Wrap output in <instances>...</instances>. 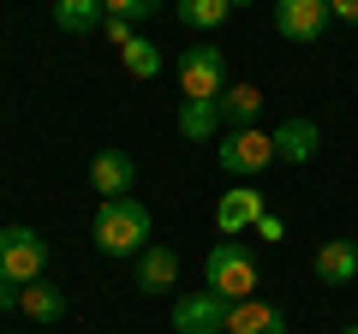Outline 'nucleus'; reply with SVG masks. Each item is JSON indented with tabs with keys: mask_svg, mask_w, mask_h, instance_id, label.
<instances>
[{
	"mask_svg": "<svg viewBox=\"0 0 358 334\" xmlns=\"http://www.w3.org/2000/svg\"><path fill=\"white\" fill-rule=\"evenodd\" d=\"M227 334H287V317L263 298H239L227 310Z\"/></svg>",
	"mask_w": 358,
	"mask_h": 334,
	"instance_id": "13",
	"label": "nucleus"
},
{
	"mask_svg": "<svg viewBox=\"0 0 358 334\" xmlns=\"http://www.w3.org/2000/svg\"><path fill=\"white\" fill-rule=\"evenodd\" d=\"M233 6H251V0H233Z\"/></svg>",
	"mask_w": 358,
	"mask_h": 334,
	"instance_id": "25",
	"label": "nucleus"
},
{
	"mask_svg": "<svg viewBox=\"0 0 358 334\" xmlns=\"http://www.w3.org/2000/svg\"><path fill=\"white\" fill-rule=\"evenodd\" d=\"M257 114H263V90H257V84H233V90H221V119H233V126H257Z\"/></svg>",
	"mask_w": 358,
	"mask_h": 334,
	"instance_id": "18",
	"label": "nucleus"
},
{
	"mask_svg": "<svg viewBox=\"0 0 358 334\" xmlns=\"http://www.w3.org/2000/svg\"><path fill=\"white\" fill-rule=\"evenodd\" d=\"M221 126V96H185L179 102V138L185 143H209Z\"/></svg>",
	"mask_w": 358,
	"mask_h": 334,
	"instance_id": "12",
	"label": "nucleus"
},
{
	"mask_svg": "<svg viewBox=\"0 0 358 334\" xmlns=\"http://www.w3.org/2000/svg\"><path fill=\"white\" fill-rule=\"evenodd\" d=\"M6 305H18V286L13 281H0V310H6Z\"/></svg>",
	"mask_w": 358,
	"mask_h": 334,
	"instance_id": "23",
	"label": "nucleus"
},
{
	"mask_svg": "<svg viewBox=\"0 0 358 334\" xmlns=\"http://www.w3.org/2000/svg\"><path fill=\"white\" fill-rule=\"evenodd\" d=\"M102 18H108L102 0H54V24H60L66 36H90Z\"/></svg>",
	"mask_w": 358,
	"mask_h": 334,
	"instance_id": "16",
	"label": "nucleus"
},
{
	"mask_svg": "<svg viewBox=\"0 0 358 334\" xmlns=\"http://www.w3.org/2000/svg\"><path fill=\"white\" fill-rule=\"evenodd\" d=\"M233 13V0H173V18L185 30H221Z\"/></svg>",
	"mask_w": 358,
	"mask_h": 334,
	"instance_id": "17",
	"label": "nucleus"
},
{
	"mask_svg": "<svg viewBox=\"0 0 358 334\" xmlns=\"http://www.w3.org/2000/svg\"><path fill=\"white\" fill-rule=\"evenodd\" d=\"M150 209L138 203V197H102V209H96V251L102 257H138V251H150Z\"/></svg>",
	"mask_w": 358,
	"mask_h": 334,
	"instance_id": "1",
	"label": "nucleus"
},
{
	"mask_svg": "<svg viewBox=\"0 0 358 334\" xmlns=\"http://www.w3.org/2000/svg\"><path fill=\"white\" fill-rule=\"evenodd\" d=\"M179 90L185 96H221L227 90V54L215 42H197V48L179 54Z\"/></svg>",
	"mask_w": 358,
	"mask_h": 334,
	"instance_id": "5",
	"label": "nucleus"
},
{
	"mask_svg": "<svg viewBox=\"0 0 358 334\" xmlns=\"http://www.w3.org/2000/svg\"><path fill=\"white\" fill-rule=\"evenodd\" d=\"M131 180H138V161H131L126 150H102L90 161V185L102 197H131Z\"/></svg>",
	"mask_w": 358,
	"mask_h": 334,
	"instance_id": "8",
	"label": "nucleus"
},
{
	"mask_svg": "<svg viewBox=\"0 0 358 334\" xmlns=\"http://www.w3.org/2000/svg\"><path fill=\"white\" fill-rule=\"evenodd\" d=\"M263 221V191H251V185H239V191H221V203H215V227L227 233H245V227H257Z\"/></svg>",
	"mask_w": 358,
	"mask_h": 334,
	"instance_id": "9",
	"label": "nucleus"
},
{
	"mask_svg": "<svg viewBox=\"0 0 358 334\" xmlns=\"http://www.w3.org/2000/svg\"><path fill=\"white\" fill-rule=\"evenodd\" d=\"M131 36H138V30H131V24H126V18H108V42H114V48H126V42H131Z\"/></svg>",
	"mask_w": 358,
	"mask_h": 334,
	"instance_id": "21",
	"label": "nucleus"
},
{
	"mask_svg": "<svg viewBox=\"0 0 358 334\" xmlns=\"http://www.w3.org/2000/svg\"><path fill=\"white\" fill-rule=\"evenodd\" d=\"M48 269V239L36 227H0V281L30 286Z\"/></svg>",
	"mask_w": 358,
	"mask_h": 334,
	"instance_id": "3",
	"label": "nucleus"
},
{
	"mask_svg": "<svg viewBox=\"0 0 358 334\" xmlns=\"http://www.w3.org/2000/svg\"><path fill=\"white\" fill-rule=\"evenodd\" d=\"M203 281H209V293H221V298H257V257L245 251L239 239H221V245H209V257H203Z\"/></svg>",
	"mask_w": 358,
	"mask_h": 334,
	"instance_id": "2",
	"label": "nucleus"
},
{
	"mask_svg": "<svg viewBox=\"0 0 358 334\" xmlns=\"http://www.w3.org/2000/svg\"><path fill=\"white\" fill-rule=\"evenodd\" d=\"M341 334H358V322H352V328H341Z\"/></svg>",
	"mask_w": 358,
	"mask_h": 334,
	"instance_id": "24",
	"label": "nucleus"
},
{
	"mask_svg": "<svg viewBox=\"0 0 358 334\" xmlns=\"http://www.w3.org/2000/svg\"><path fill=\"white\" fill-rule=\"evenodd\" d=\"M329 13L346 18V24H358V0H329Z\"/></svg>",
	"mask_w": 358,
	"mask_h": 334,
	"instance_id": "22",
	"label": "nucleus"
},
{
	"mask_svg": "<svg viewBox=\"0 0 358 334\" xmlns=\"http://www.w3.org/2000/svg\"><path fill=\"white\" fill-rule=\"evenodd\" d=\"M329 0H275V30L287 42H317L329 30Z\"/></svg>",
	"mask_w": 358,
	"mask_h": 334,
	"instance_id": "7",
	"label": "nucleus"
},
{
	"mask_svg": "<svg viewBox=\"0 0 358 334\" xmlns=\"http://www.w3.org/2000/svg\"><path fill=\"white\" fill-rule=\"evenodd\" d=\"M179 281V257L167 251V245H150V251H138V293H167V286Z\"/></svg>",
	"mask_w": 358,
	"mask_h": 334,
	"instance_id": "14",
	"label": "nucleus"
},
{
	"mask_svg": "<svg viewBox=\"0 0 358 334\" xmlns=\"http://www.w3.org/2000/svg\"><path fill=\"white\" fill-rule=\"evenodd\" d=\"M215 161H221V173H233V180H257V173L275 161V138L257 131V126H233L227 143H215Z\"/></svg>",
	"mask_w": 358,
	"mask_h": 334,
	"instance_id": "4",
	"label": "nucleus"
},
{
	"mask_svg": "<svg viewBox=\"0 0 358 334\" xmlns=\"http://www.w3.org/2000/svg\"><path fill=\"white\" fill-rule=\"evenodd\" d=\"M18 310H24L30 322H60L66 317V293L48 286V281H30V286H18Z\"/></svg>",
	"mask_w": 358,
	"mask_h": 334,
	"instance_id": "15",
	"label": "nucleus"
},
{
	"mask_svg": "<svg viewBox=\"0 0 358 334\" xmlns=\"http://www.w3.org/2000/svg\"><path fill=\"white\" fill-rule=\"evenodd\" d=\"M120 60H126V72H131V78H143V84L162 72V48H155L150 36H131L126 48H120Z\"/></svg>",
	"mask_w": 358,
	"mask_h": 334,
	"instance_id": "19",
	"label": "nucleus"
},
{
	"mask_svg": "<svg viewBox=\"0 0 358 334\" xmlns=\"http://www.w3.org/2000/svg\"><path fill=\"white\" fill-rule=\"evenodd\" d=\"M358 275V245L352 239H322L317 245V281L322 286H352Z\"/></svg>",
	"mask_w": 358,
	"mask_h": 334,
	"instance_id": "11",
	"label": "nucleus"
},
{
	"mask_svg": "<svg viewBox=\"0 0 358 334\" xmlns=\"http://www.w3.org/2000/svg\"><path fill=\"white\" fill-rule=\"evenodd\" d=\"M167 0H102L108 18H126V24H143V18H155Z\"/></svg>",
	"mask_w": 358,
	"mask_h": 334,
	"instance_id": "20",
	"label": "nucleus"
},
{
	"mask_svg": "<svg viewBox=\"0 0 358 334\" xmlns=\"http://www.w3.org/2000/svg\"><path fill=\"white\" fill-rule=\"evenodd\" d=\"M227 310H233V298H221V293H185V298H173V328L179 334H227Z\"/></svg>",
	"mask_w": 358,
	"mask_h": 334,
	"instance_id": "6",
	"label": "nucleus"
},
{
	"mask_svg": "<svg viewBox=\"0 0 358 334\" xmlns=\"http://www.w3.org/2000/svg\"><path fill=\"white\" fill-rule=\"evenodd\" d=\"M275 138V161H287V167H305L310 155H317V143H322V131H317V119H287L281 131H268Z\"/></svg>",
	"mask_w": 358,
	"mask_h": 334,
	"instance_id": "10",
	"label": "nucleus"
}]
</instances>
